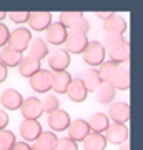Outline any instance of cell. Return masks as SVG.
I'll list each match as a JSON object with an SVG mask.
<instances>
[{
    "instance_id": "obj_38",
    "label": "cell",
    "mask_w": 143,
    "mask_h": 150,
    "mask_svg": "<svg viewBox=\"0 0 143 150\" xmlns=\"http://www.w3.org/2000/svg\"><path fill=\"white\" fill-rule=\"evenodd\" d=\"M30 149H32V147L27 144V142H15L10 150H30Z\"/></svg>"
},
{
    "instance_id": "obj_13",
    "label": "cell",
    "mask_w": 143,
    "mask_h": 150,
    "mask_svg": "<svg viewBox=\"0 0 143 150\" xmlns=\"http://www.w3.org/2000/svg\"><path fill=\"white\" fill-rule=\"evenodd\" d=\"M23 102V97L18 90L15 88H7V90L2 92V95H0V103L4 105V108L7 110H18Z\"/></svg>"
},
{
    "instance_id": "obj_26",
    "label": "cell",
    "mask_w": 143,
    "mask_h": 150,
    "mask_svg": "<svg viewBox=\"0 0 143 150\" xmlns=\"http://www.w3.org/2000/svg\"><path fill=\"white\" fill-rule=\"evenodd\" d=\"M80 80H82V83L85 85L87 92H95V90H97V87L101 83L100 75H98L97 69H88V70H85L83 77H82Z\"/></svg>"
},
{
    "instance_id": "obj_40",
    "label": "cell",
    "mask_w": 143,
    "mask_h": 150,
    "mask_svg": "<svg viewBox=\"0 0 143 150\" xmlns=\"http://www.w3.org/2000/svg\"><path fill=\"white\" fill-rule=\"evenodd\" d=\"M95 15H97V17H100V18H103V20H106V18H110L113 13H111V12H97Z\"/></svg>"
},
{
    "instance_id": "obj_10",
    "label": "cell",
    "mask_w": 143,
    "mask_h": 150,
    "mask_svg": "<svg viewBox=\"0 0 143 150\" xmlns=\"http://www.w3.org/2000/svg\"><path fill=\"white\" fill-rule=\"evenodd\" d=\"M113 120V123H125L130 120V105L127 102H115L110 105V110H108V115Z\"/></svg>"
},
{
    "instance_id": "obj_33",
    "label": "cell",
    "mask_w": 143,
    "mask_h": 150,
    "mask_svg": "<svg viewBox=\"0 0 143 150\" xmlns=\"http://www.w3.org/2000/svg\"><path fill=\"white\" fill-rule=\"evenodd\" d=\"M82 15H83L82 12H62V13H60L58 23H62V25L68 30V28L73 25V22L77 20V18H80Z\"/></svg>"
},
{
    "instance_id": "obj_18",
    "label": "cell",
    "mask_w": 143,
    "mask_h": 150,
    "mask_svg": "<svg viewBox=\"0 0 143 150\" xmlns=\"http://www.w3.org/2000/svg\"><path fill=\"white\" fill-rule=\"evenodd\" d=\"M70 82H72V77L67 70L65 72H52V88L57 93H67Z\"/></svg>"
},
{
    "instance_id": "obj_24",
    "label": "cell",
    "mask_w": 143,
    "mask_h": 150,
    "mask_svg": "<svg viewBox=\"0 0 143 150\" xmlns=\"http://www.w3.org/2000/svg\"><path fill=\"white\" fill-rule=\"evenodd\" d=\"M23 55L15 52V50H12L8 47H4L2 48V52H0V64H4L7 69H10V67H17V65L20 64V60Z\"/></svg>"
},
{
    "instance_id": "obj_39",
    "label": "cell",
    "mask_w": 143,
    "mask_h": 150,
    "mask_svg": "<svg viewBox=\"0 0 143 150\" xmlns=\"http://www.w3.org/2000/svg\"><path fill=\"white\" fill-rule=\"evenodd\" d=\"M7 77H8V69H7L4 64H0V83H2V82H5Z\"/></svg>"
},
{
    "instance_id": "obj_41",
    "label": "cell",
    "mask_w": 143,
    "mask_h": 150,
    "mask_svg": "<svg viewBox=\"0 0 143 150\" xmlns=\"http://www.w3.org/2000/svg\"><path fill=\"white\" fill-rule=\"evenodd\" d=\"M120 150H130V140H125L123 144H120Z\"/></svg>"
},
{
    "instance_id": "obj_15",
    "label": "cell",
    "mask_w": 143,
    "mask_h": 150,
    "mask_svg": "<svg viewBox=\"0 0 143 150\" xmlns=\"http://www.w3.org/2000/svg\"><path fill=\"white\" fill-rule=\"evenodd\" d=\"M103 30L106 33H110V35H122L123 37V33L127 30V20L123 17L113 13L110 18H106L103 22Z\"/></svg>"
},
{
    "instance_id": "obj_43",
    "label": "cell",
    "mask_w": 143,
    "mask_h": 150,
    "mask_svg": "<svg viewBox=\"0 0 143 150\" xmlns=\"http://www.w3.org/2000/svg\"><path fill=\"white\" fill-rule=\"evenodd\" d=\"M30 150H40V149H37V147H32V149H30Z\"/></svg>"
},
{
    "instance_id": "obj_9",
    "label": "cell",
    "mask_w": 143,
    "mask_h": 150,
    "mask_svg": "<svg viewBox=\"0 0 143 150\" xmlns=\"http://www.w3.org/2000/svg\"><path fill=\"white\" fill-rule=\"evenodd\" d=\"M48 125H50V129L53 132H63V130L68 129L70 125V115L68 112H65V110H55V112L48 113V118H47Z\"/></svg>"
},
{
    "instance_id": "obj_1",
    "label": "cell",
    "mask_w": 143,
    "mask_h": 150,
    "mask_svg": "<svg viewBox=\"0 0 143 150\" xmlns=\"http://www.w3.org/2000/svg\"><path fill=\"white\" fill-rule=\"evenodd\" d=\"M32 40V32L28 28H15L13 32H10L8 35V42H7V47L15 50L18 54H23L27 48H28V43Z\"/></svg>"
},
{
    "instance_id": "obj_6",
    "label": "cell",
    "mask_w": 143,
    "mask_h": 150,
    "mask_svg": "<svg viewBox=\"0 0 143 150\" xmlns=\"http://www.w3.org/2000/svg\"><path fill=\"white\" fill-rule=\"evenodd\" d=\"M128 135H130V130H128L127 125H122V123H110L105 130V140L110 142V144L120 145L123 144L125 140H128Z\"/></svg>"
},
{
    "instance_id": "obj_7",
    "label": "cell",
    "mask_w": 143,
    "mask_h": 150,
    "mask_svg": "<svg viewBox=\"0 0 143 150\" xmlns=\"http://www.w3.org/2000/svg\"><path fill=\"white\" fill-rule=\"evenodd\" d=\"M48 65L53 72H65L70 65V55L63 48H55L53 52H48Z\"/></svg>"
},
{
    "instance_id": "obj_4",
    "label": "cell",
    "mask_w": 143,
    "mask_h": 150,
    "mask_svg": "<svg viewBox=\"0 0 143 150\" xmlns=\"http://www.w3.org/2000/svg\"><path fill=\"white\" fill-rule=\"evenodd\" d=\"M20 112H22V115H23V120H38L43 113L40 98H37V97L23 98V102H22V105H20Z\"/></svg>"
},
{
    "instance_id": "obj_32",
    "label": "cell",
    "mask_w": 143,
    "mask_h": 150,
    "mask_svg": "<svg viewBox=\"0 0 143 150\" xmlns=\"http://www.w3.org/2000/svg\"><path fill=\"white\" fill-rule=\"evenodd\" d=\"M90 30V22L85 18V15H82L80 18L73 22V25L70 27L72 33H80V35H87V32Z\"/></svg>"
},
{
    "instance_id": "obj_19",
    "label": "cell",
    "mask_w": 143,
    "mask_h": 150,
    "mask_svg": "<svg viewBox=\"0 0 143 150\" xmlns=\"http://www.w3.org/2000/svg\"><path fill=\"white\" fill-rule=\"evenodd\" d=\"M87 123H88V129H90V132H95V134H103V132L106 130V127L110 125V118L106 117V113L97 112V113H93V115L87 120Z\"/></svg>"
},
{
    "instance_id": "obj_23",
    "label": "cell",
    "mask_w": 143,
    "mask_h": 150,
    "mask_svg": "<svg viewBox=\"0 0 143 150\" xmlns=\"http://www.w3.org/2000/svg\"><path fill=\"white\" fill-rule=\"evenodd\" d=\"M28 50H30V57L37 60H42L48 55V45L43 38H32L28 43Z\"/></svg>"
},
{
    "instance_id": "obj_12",
    "label": "cell",
    "mask_w": 143,
    "mask_h": 150,
    "mask_svg": "<svg viewBox=\"0 0 143 150\" xmlns=\"http://www.w3.org/2000/svg\"><path fill=\"white\" fill-rule=\"evenodd\" d=\"M67 130H68V139L73 140V142H83V139L90 134L88 123H87V120H83V118L72 120Z\"/></svg>"
},
{
    "instance_id": "obj_14",
    "label": "cell",
    "mask_w": 143,
    "mask_h": 150,
    "mask_svg": "<svg viewBox=\"0 0 143 150\" xmlns=\"http://www.w3.org/2000/svg\"><path fill=\"white\" fill-rule=\"evenodd\" d=\"M28 23H30V28L32 30H35V32H43L52 23V13H48V12H30Z\"/></svg>"
},
{
    "instance_id": "obj_27",
    "label": "cell",
    "mask_w": 143,
    "mask_h": 150,
    "mask_svg": "<svg viewBox=\"0 0 143 150\" xmlns=\"http://www.w3.org/2000/svg\"><path fill=\"white\" fill-rule=\"evenodd\" d=\"M111 85L115 90H128L130 88V70L118 69L115 77L111 79Z\"/></svg>"
},
{
    "instance_id": "obj_29",
    "label": "cell",
    "mask_w": 143,
    "mask_h": 150,
    "mask_svg": "<svg viewBox=\"0 0 143 150\" xmlns=\"http://www.w3.org/2000/svg\"><path fill=\"white\" fill-rule=\"evenodd\" d=\"M127 42L125 38L122 37V35H110V33H105V37H103V40H101V45H103V48H105V52L108 50H113V48L120 47V45H123V43Z\"/></svg>"
},
{
    "instance_id": "obj_28",
    "label": "cell",
    "mask_w": 143,
    "mask_h": 150,
    "mask_svg": "<svg viewBox=\"0 0 143 150\" xmlns=\"http://www.w3.org/2000/svg\"><path fill=\"white\" fill-rule=\"evenodd\" d=\"M118 69H120V65L113 64V62H103V64L100 65V69L97 70L98 72V75H100V80L105 82V83H111V79L115 77V74L118 72Z\"/></svg>"
},
{
    "instance_id": "obj_21",
    "label": "cell",
    "mask_w": 143,
    "mask_h": 150,
    "mask_svg": "<svg viewBox=\"0 0 143 150\" xmlns=\"http://www.w3.org/2000/svg\"><path fill=\"white\" fill-rule=\"evenodd\" d=\"M115 95H117V90L113 88V85H111V83H105V82H101L100 85L97 87V90H95L97 102H100V103L113 102Z\"/></svg>"
},
{
    "instance_id": "obj_16",
    "label": "cell",
    "mask_w": 143,
    "mask_h": 150,
    "mask_svg": "<svg viewBox=\"0 0 143 150\" xmlns=\"http://www.w3.org/2000/svg\"><path fill=\"white\" fill-rule=\"evenodd\" d=\"M67 95H68V98L72 102L80 103V102H85L87 100L88 92H87V88H85V85L82 83L80 79H72L68 88H67Z\"/></svg>"
},
{
    "instance_id": "obj_36",
    "label": "cell",
    "mask_w": 143,
    "mask_h": 150,
    "mask_svg": "<svg viewBox=\"0 0 143 150\" xmlns=\"http://www.w3.org/2000/svg\"><path fill=\"white\" fill-rule=\"evenodd\" d=\"M8 35H10V30L5 23H0V47L4 48L8 42Z\"/></svg>"
},
{
    "instance_id": "obj_30",
    "label": "cell",
    "mask_w": 143,
    "mask_h": 150,
    "mask_svg": "<svg viewBox=\"0 0 143 150\" xmlns=\"http://www.w3.org/2000/svg\"><path fill=\"white\" fill-rule=\"evenodd\" d=\"M40 103H42V112L45 113H52L60 107V100L57 98V95H47L43 100H40Z\"/></svg>"
},
{
    "instance_id": "obj_31",
    "label": "cell",
    "mask_w": 143,
    "mask_h": 150,
    "mask_svg": "<svg viewBox=\"0 0 143 150\" xmlns=\"http://www.w3.org/2000/svg\"><path fill=\"white\" fill-rule=\"evenodd\" d=\"M15 134L10 130H0V150H10L15 144Z\"/></svg>"
},
{
    "instance_id": "obj_25",
    "label": "cell",
    "mask_w": 143,
    "mask_h": 150,
    "mask_svg": "<svg viewBox=\"0 0 143 150\" xmlns=\"http://www.w3.org/2000/svg\"><path fill=\"white\" fill-rule=\"evenodd\" d=\"M108 54H110V62H113V64H127L130 60V45H128V42H125L123 45L110 50Z\"/></svg>"
},
{
    "instance_id": "obj_5",
    "label": "cell",
    "mask_w": 143,
    "mask_h": 150,
    "mask_svg": "<svg viewBox=\"0 0 143 150\" xmlns=\"http://www.w3.org/2000/svg\"><path fill=\"white\" fill-rule=\"evenodd\" d=\"M88 38H87V35H80V33H72V32H68L67 33V38H65V42H63V45H65V52L67 54H83V50H85V47L88 45Z\"/></svg>"
},
{
    "instance_id": "obj_2",
    "label": "cell",
    "mask_w": 143,
    "mask_h": 150,
    "mask_svg": "<svg viewBox=\"0 0 143 150\" xmlns=\"http://www.w3.org/2000/svg\"><path fill=\"white\" fill-rule=\"evenodd\" d=\"M83 60L90 67H97L105 62V48L98 40H92L83 50Z\"/></svg>"
},
{
    "instance_id": "obj_37",
    "label": "cell",
    "mask_w": 143,
    "mask_h": 150,
    "mask_svg": "<svg viewBox=\"0 0 143 150\" xmlns=\"http://www.w3.org/2000/svg\"><path fill=\"white\" fill-rule=\"evenodd\" d=\"M7 125H8V115L7 112L0 110V130H7Z\"/></svg>"
},
{
    "instance_id": "obj_17",
    "label": "cell",
    "mask_w": 143,
    "mask_h": 150,
    "mask_svg": "<svg viewBox=\"0 0 143 150\" xmlns=\"http://www.w3.org/2000/svg\"><path fill=\"white\" fill-rule=\"evenodd\" d=\"M18 67V74L22 77H27V79H30L33 74H37L38 70H40V60L33 59V57H22L20 64L17 65Z\"/></svg>"
},
{
    "instance_id": "obj_34",
    "label": "cell",
    "mask_w": 143,
    "mask_h": 150,
    "mask_svg": "<svg viewBox=\"0 0 143 150\" xmlns=\"http://www.w3.org/2000/svg\"><path fill=\"white\" fill-rule=\"evenodd\" d=\"M55 150H78V145H77V142L65 137V139H58V142L55 145Z\"/></svg>"
},
{
    "instance_id": "obj_8",
    "label": "cell",
    "mask_w": 143,
    "mask_h": 150,
    "mask_svg": "<svg viewBox=\"0 0 143 150\" xmlns=\"http://www.w3.org/2000/svg\"><path fill=\"white\" fill-rule=\"evenodd\" d=\"M67 33L68 30L58 23V22H52L48 28L45 30V42L50 43V45H63L65 38H67Z\"/></svg>"
},
{
    "instance_id": "obj_3",
    "label": "cell",
    "mask_w": 143,
    "mask_h": 150,
    "mask_svg": "<svg viewBox=\"0 0 143 150\" xmlns=\"http://www.w3.org/2000/svg\"><path fill=\"white\" fill-rule=\"evenodd\" d=\"M28 80H30V87L37 93H47L52 88V72H48L45 69H40Z\"/></svg>"
},
{
    "instance_id": "obj_35",
    "label": "cell",
    "mask_w": 143,
    "mask_h": 150,
    "mask_svg": "<svg viewBox=\"0 0 143 150\" xmlns=\"http://www.w3.org/2000/svg\"><path fill=\"white\" fill-rule=\"evenodd\" d=\"M7 15H8V18L12 22H15V23H25V22H28L30 12H10Z\"/></svg>"
},
{
    "instance_id": "obj_11",
    "label": "cell",
    "mask_w": 143,
    "mask_h": 150,
    "mask_svg": "<svg viewBox=\"0 0 143 150\" xmlns=\"http://www.w3.org/2000/svg\"><path fill=\"white\" fill-rule=\"evenodd\" d=\"M20 135L23 142H35L38 139V135L42 134V127H40V123L38 120H22L20 123Z\"/></svg>"
},
{
    "instance_id": "obj_22",
    "label": "cell",
    "mask_w": 143,
    "mask_h": 150,
    "mask_svg": "<svg viewBox=\"0 0 143 150\" xmlns=\"http://www.w3.org/2000/svg\"><path fill=\"white\" fill-rule=\"evenodd\" d=\"M58 142V137L53 132H42L38 135V139L33 142V147L40 150H55V145Z\"/></svg>"
},
{
    "instance_id": "obj_20",
    "label": "cell",
    "mask_w": 143,
    "mask_h": 150,
    "mask_svg": "<svg viewBox=\"0 0 143 150\" xmlns=\"http://www.w3.org/2000/svg\"><path fill=\"white\" fill-rule=\"evenodd\" d=\"M83 149L85 150H105L106 149V140L103 134H95L90 132L83 139Z\"/></svg>"
},
{
    "instance_id": "obj_42",
    "label": "cell",
    "mask_w": 143,
    "mask_h": 150,
    "mask_svg": "<svg viewBox=\"0 0 143 150\" xmlns=\"http://www.w3.org/2000/svg\"><path fill=\"white\" fill-rule=\"evenodd\" d=\"M5 17H7V12L5 10H0V23H2V20H4Z\"/></svg>"
}]
</instances>
